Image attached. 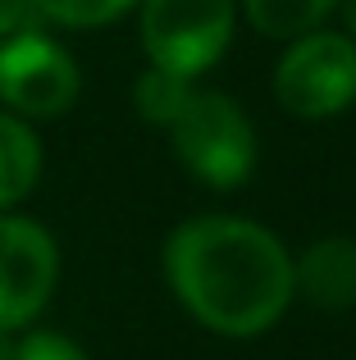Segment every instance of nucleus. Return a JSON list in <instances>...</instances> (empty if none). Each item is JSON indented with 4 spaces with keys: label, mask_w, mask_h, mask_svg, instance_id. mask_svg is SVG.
<instances>
[{
    "label": "nucleus",
    "mask_w": 356,
    "mask_h": 360,
    "mask_svg": "<svg viewBox=\"0 0 356 360\" xmlns=\"http://www.w3.org/2000/svg\"><path fill=\"white\" fill-rule=\"evenodd\" d=\"M348 18H352V27H356V0H348Z\"/></svg>",
    "instance_id": "15"
},
{
    "label": "nucleus",
    "mask_w": 356,
    "mask_h": 360,
    "mask_svg": "<svg viewBox=\"0 0 356 360\" xmlns=\"http://www.w3.org/2000/svg\"><path fill=\"white\" fill-rule=\"evenodd\" d=\"M170 132L178 160L210 187H238L256 169V132H251L247 115L220 91L192 87V96L174 115Z\"/></svg>",
    "instance_id": "2"
},
{
    "label": "nucleus",
    "mask_w": 356,
    "mask_h": 360,
    "mask_svg": "<svg viewBox=\"0 0 356 360\" xmlns=\"http://www.w3.org/2000/svg\"><path fill=\"white\" fill-rule=\"evenodd\" d=\"M274 96L297 119H329L356 101V41L343 32H306L274 69Z\"/></svg>",
    "instance_id": "3"
},
{
    "label": "nucleus",
    "mask_w": 356,
    "mask_h": 360,
    "mask_svg": "<svg viewBox=\"0 0 356 360\" xmlns=\"http://www.w3.org/2000/svg\"><path fill=\"white\" fill-rule=\"evenodd\" d=\"M27 14H32V0H0V37L18 32L27 23Z\"/></svg>",
    "instance_id": "13"
},
{
    "label": "nucleus",
    "mask_w": 356,
    "mask_h": 360,
    "mask_svg": "<svg viewBox=\"0 0 356 360\" xmlns=\"http://www.w3.org/2000/svg\"><path fill=\"white\" fill-rule=\"evenodd\" d=\"M178 301L224 338H256L293 301V255L269 229L229 214L192 219L165 246Z\"/></svg>",
    "instance_id": "1"
},
{
    "label": "nucleus",
    "mask_w": 356,
    "mask_h": 360,
    "mask_svg": "<svg viewBox=\"0 0 356 360\" xmlns=\"http://www.w3.org/2000/svg\"><path fill=\"white\" fill-rule=\"evenodd\" d=\"M233 37V0H146L142 46L151 64L183 78L205 73Z\"/></svg>",
    "instance_id": "4"
},
{
    "label": "nucleus",
    "mask_w": 356,
    "mask_h": 360,
    "mask_svg": "<svg viewBox=\"0 0 356 360\" xmlns=\"http://www.w3.org/2000/svg\"><path fill=\"white\" fill-rule=\"evenodd\" d=\"M293 292L320 310L356 306V238H324L293 260Z\"/></svg>",
    "instance_id": "7"
},
{
    "label": "nucleus",
    "mask_w": 356,
    "mask_h": 360,
    "mask_svg": "<svg viewBox=\"0 0 356 360\" xmlns=\"http://www.w3.org/2000/svg\"><path fill=\"white\" fill-rule=\"evenodd\" d=\"M14 360H87V356L60 333H32L14 347Z\"/></svg>",
    "instance_id": "12"
},
{
    "label": "nucleus",
    "mask_w": 356,
    "mask_h": 360,
    "mask_svg": "<svg viewBox=\"0 0 356 360\" xmlns=\"http://www.w3.org/2000/svg\"><path fill=\"white\" fill-rule=\"evenodd\" d=\"M187 96H192V78L170 73V69H160V64H151V69L137 78V110H142V119L160 123V128L174 123V115L183 110Z\"/></svg>",
    "instance_id": "10"
},
{
    "label": "nucleus",
    "mask_w": 356,
    "mask_h": 360,
    "mask_svg": "<svg viewBox=\"0 0 356 360\" xmlns=\"http://www.w3.org/2000/svg\"><path fill=\"white\" fill-rule=\"evenodd\" d=\"M42 174V141L18 115H0V210L18 205Z\"/></svg>",
    "instance_id": "8"
},
{
    "label": "nucleus",
    "mask_w": 356,
    "mask_h": 360,
    "mask_svg": "<svg viewBox=\"0 0 356 360\" xmlns=\"http://www.w3.org/2000/svg\"><path fill=\"white\" fill-rule=\"evenodd\" d=\"M247 18L260 37H279V41H297V37L315 32L338 0H242Z\"/></svg>",
    "instance_id": "9"
},
{
    "label": "nucleus",
    "mask_w": 356,
    "mask_h": 360,
    "mask_svg": "<svg viewBox=\"0 0 356 360\" xmlns=\"http://www.w3.org/2000/svg\"><path fill=\"white\" fill-rule=\"evenodd\" d=\"M60 251L32 219L0 214V328H23L51 301Z\"/></svg>",
    "instance_id": "6"
},
{
    "label": "nucleus",
    "mask_w": 356,
    "mask_h": 360,
    "mask_svg": "<svg viewBox=\"0 0 356 360\" xmlns=\"http://www.w3.org/2000/svg\"><path fill=\"white\" fill-rule=\"evenodd\" d=\"M14 347L18 342H9V328H0V360H14Z\"/></svg>",
    "instance_id": "14"
},
{
    "label": "nucleus",
    "mask_w": 356,
    "mask_h": 360,
    "mask_svg": "<svg viewBox=\"0 0 356 360\" xmlns=\"http://www.w3.org/2000/svg\"><path fill=\"white\" fill-rule=\"evenodd\" d=\"M0 101L14 115L51 119L78 101V69L42 32H9L0 46Z\"/></svg>",
    "instance_id": "5"
},
{
    "label": "nucleus",
    "mask_w": 356,
    "mask_h": 360,
    "mask_svg": "<svg viewBox=\"0 0 356 360\" xmlns=\"http://www.w3.org/2000/svg\"><path fill=\"white\" fill-rule=\"evenodd\" d=\"M128 5H137V0H32V14L64 27H101L119 18Z\"/></svg>",
    "instance_id": "11"
}]
</instances>
